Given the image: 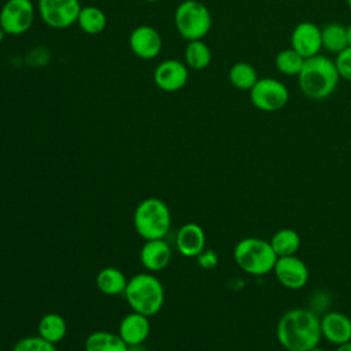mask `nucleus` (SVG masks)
I'll return each instance as SVG.
<instances>
[{
	"mask_svg": "<svg viewBox=\"0 0 351 351\" xmlns=\"http://www.w3.org/2000/svg\"><path fill=\"white\" fill-rule=\"evenodd\" d=\"M277 340L287 351H308L318 347L322 337L321 319L307 308H292L277 324Z\"/></svg>",
	"mask_w": 351,
	"mask_h": 351,
	"instance_id": "nucleus-1",
	"label": "nucleus"
},
{
	"mask_svg": "<svg viewBox=\"0 0 351 351\" xmlns=\"http://www.w3.org/2000/svg\"><path fill=\"white\" fill-rule=\"evenodd\" d=\"M340 75L335 60L324 55L307 58L298 75L302 93L311 100H324L337 88Z\"/></svg>",
	"mask_w": 351,
	"mask_h": 351,
	"instance_id": "nucleus-2",
	"label": "nucleus"
},
{
	"mask_svg": "<svg viewBox=\"0 0 351 351\" xmlns=\"http://www.w3.org/2000/svg\"><path fill=\"white\" fill-rule=\"evenodd\" d=\"M123 295L133 311L147 317L158 314L165 303L163 285L151 273H138L129 278Z\"/></svg>",
	"mask_w": 351,
	"mask_h": 351,
	"instance_id": "nucleus-3",
	"label": "nucleus"
},
{
	"mask_svg": "<svg viewBox=\"0 0 351 351\" xmlns=\"http://www.w3.org/2000/svg\"><path fill=\"white\" fill-rule=\"evenodd\" d=\"M133 223L136 232L144 240L165 239L170 230L171 214L167 204L158 197H148L134 210Z\"/></svg>",
	"mask_w": 351,
	"mask_h": 351,
	"instance_id": "nucleus-4",
	"label": "nucleus"
},
{
	"mask_svg": "<svg viewBox=\"0 0 351 351\" xmlns=\"http://www.w3.org/2000/svg\"><path fill=\"white\" fill-rule=\"evenodd\" d=\"M237 266L252 276H263L273 271L277 262L269 241L259 237H244L241 239L233 251Z\"/></svg>",
	"mask_w": 351,
	"mask_h": 351,
	"instance_id": "nucleus-5",
	"label": "nucleus"
},
{
	"mask_svg": "<svg viewBox=\"0 0 351 351\" xmlns=\"http://www.w3.org/2000/svg\"><path fill=\"white\" fill-rule=\"evenodd\" d=\"M174 25L184 40H203L213 25L211 12L199 0H184L176 8Z\"/></svg>",
	"mask_w": 351,
	"mask_h": 351,
	"instance_id": "nucleus-6",
	"label": "nucleus"
},
{
	"mask_svg": "<svg viewBox=\"0 0 351 351\" xmlns=\"http://www.w3.org/2000/svg\"><path fill=\"white\" fill-rule=\"evenodd\" d=\"M250 100L259 111L276 112L287 106L289 100V90L281 81L265 77L259 78L251 88Z\"/></svg>",
	"mask_w": 351,
	"mask_h": 351,
	"instance_id": "nucleus-7",
	"label": "nucleus"
},
{
	"mask_svg": "<svg viewBox=\"0 0 351 351\" xmlns=\"http://www.w3.org/2000/svg\"><path fill=\"white\" fill-rule=\"evenodd\" d=\"M34 15L32 0H7L0 10V27L10 36L23 34L32 27Z\"/></svg>",
	"mask_w": 351,
	"mask_h": 351,
	"instance_id": "nucleus-8",
	"label": "nucleus"
},
{
	"mask_svg": "<svg viewBox=\"0 0 351 351\" xmlns=\"http://www.w3.org/2000/svg\"><path fill=\"white\" fill-rule=\"evenodd\" d=\"M81 8L80 0H38V14L52 29H67L77 23Z\"/></svg>",
	"mask_w": 351,
	"mask_h": 351,
	"instance_id": "nucleus-9",
	"label": "nucleus"
},
{
	"mask_svg": "<svg viewBox=\"0 0 351 351\" xmlns=\"http://www.w3.org/2000/svg\"><path fill=\"white\" fill-rule=\"evenodd\" d=\"M188 66L177 59H167L160 62L154 70V82L163 92H177L188 82Z\"/></svg>",
	"mask_w": 351,
	"mask_h": 351,
	"instance_id": "nucleus-10",
	"label": "nucleus"
},
{
	"mask_svg": "<svg viewBox=\"0 0 351 351\" xmlns=\"http://www.w3.org/2000/svg\"><path fill=\"white\" fill-rule=\"evenodd\" d=\"M273 271L278 282L288 289H300L308 281V269L296 255L277 258Z\"/></svg>",
	"mask_w": 351,
	"mask_h": 351,
	"instance_id": "nucleus-11",
	"label": "nucleus"
},
{
	"mask_svg": "<svg viewBox=\"0 0 351 351\" xmlns=\"http://www.w3.org/2000/svg\"><path fill=\"white\" fill-rule=\"evenodd\" d=\"M129 47L140 59H155L162 51L160 33L149 25H140L132 30L129 36Z\"/></svg>",
	"mask_w": 351,
	"mask_h": 351,
	"instance_id": "nucleus-12",
	"label": "nucleus"
},
{
	"mask_svg": "<svg viewBox=\"0 0 351 351\" xmlns=\"http://www.w3.org/2000/svg\"><path fill=\"white\" fill-rule=\"evenodd\" d=\"M291 48L304 59L318 55L322 49L321 27L308 21L298 23L291 34Z\"/></svg>",
	"mask_w": 351,
	"mask_h": 351,
	"instance_id": "nucleus-13",
	"label": "nucleus"
},
{
	"mask_svg": "<svg viewBox=\"0 0 351 351\" xmlns=\"http://www.w3.org/2000/svg\"><path fill=\"white\" fill-rule=\"evenodd\" d=\"M149 317L140 313H130L125 315L119 324L118 335L129 346L136 347L144 343L149 335Z\"/></svg>",
	"mask_w": 351,
	"mask_h": 351,
	"instance_id": "nucleus-14",
	"label": "nucleus"
},
{
	"mask_svg": "<svg viewBox=\"0 0 351 351\" xmlns=\"http://www.w3.org/2000/svg\"><path fill=\"white\" fill-rule=\"evenodd\" d=\"M171 259V248L165 241V239L145 240L140 251L141 265L148 271H160L163 270Z\"/></svg>",
	"mask_w": 351,
	"mask_h": 351,
	"instance_id": "nucleus-15",
	"label": "nucleus"
},
{
	"mask_svg": "<svg viewBox=\"0 0 351 351\" xmlns=\"http://www.w3.org/2000/svg\"><path fill=\"white\" fill-rule=\"evenodd\" d=\"M321 333L328 341L340 346L351 340V318L339 311H330L321 319Z\"/></svg>",
	"mask_w": 351,
	"mask_h": 351,
	"instance_id": "nucleus-16",
	"label": "nucleus"
},
{
	"mask_svg": "<svg viewBox=\"0 0 351 351\" xmlns=\"http://www.w3.org/2000/svg\"><path fill=\"white\" fill-rule=\"evenodd\" d=\"M204 245L206 234L200 225L188 222L180 228L176 237V247L181 255L188 258L197 256L204 251Z\"/></svg>",
	"mask_w": 351,
	"mask_h": 351,
	"instance_id": "nucleus-17",
	"label": "nucleus"
},
{
	"mask_svg": "<svg viewBox=\"0 0 351 351\" xmlns=\"http://www.w3.org/2000/svg\"><path fill=\"white\" fill-rule=\"evenodd\" d=\"M85 351H129V346L119 335L97 330L86 337Z\"/></svg>",
	"mask_w": 351,
	"mask_h": 351,
	"instance_id": "nucleus-18",
	"label": "nucleus"
},
{
	"mask_svg": "<svg viewBox=\"0 0 351 351\" xmlns=\"http://www.w3.org/2000/svg\"><path fill=\"white\" fill-rule=\"evenodd\" d=\"M128 278L125 274L115 267H104L97 273L96 285L99 291L104 295H121L125 292Z\"/></svg>",
	"mask_w": 351,
	"mask_h": 351,
	"instance_id": "nucleus-19",
	"label": "nucleus"
},
{
	"mask_svg": "<svg viewBox=\"0 0 351 351\" xmlns=\"http://www.w3.org/2000/svg\"><path fill=\"white\" fill-rule=\"evenodd\" d=\"M67 333L64 318L58 313H47L38 321V336L49 343H59Z\"/></svg>",
	"mask_w": 351,
	"mask_h": 351,
	"instance_id": "nucleus-20",
	"label": "nucleus"
},
{
	"mask_svg": "<svg viewBox=\"0 0 351 351\" xmlns=\"http://www.w3.org/2000/svg\"><path fill=\"white\" fill-rule=\"evenodd\" d=\"M77 23L84 33L96 36L106 29L107 16L101 8L95 5H86L81 8L77 18Z\"/></svg>",
	"mask_w": 351,
	"mask_h": 351,
	"instance_id": "nucleus-21",
	"label": "nucleus"
},
{
	"mask_svg": "<svg viewBox=\"0 0 351 351\" xmlns=\"http://www.w3.org/2000/svg\"><path fill=\"white\" fill-rule=\"evenodd\" d=\"M269 243H270L274 254L277 255V258L296 255V252L300 247V236L296 230L284 228V229L277 230L271 236Z\"/></svg>",
	"mask_w": 351,
	"mask_h": 351,
	"instance_id": "nucleus-22",
	"label": "nucleus"
},
{
	"mask_svg": "<svg viewBox=\"0 0 351 351\" xmlns=\"http://www.w3.org/2000/svg\"><path fill=\"white\" fill-rule=\"evenodd\" d=\"M322 48L332 53H339L348 47L347 27L337 22H330L321 27Z\"/></svg>",
	"mask_w": 351,
	"mask_h": 351,
	"instance_id": "nucleus-23",
	"label": "nucleus"
},
{
	"mask_svg": "<svg viewBox=\"0 0 351 351\" xmlns=\"http://www.w3.org/2000/svg\"><path fill=\"white\" fill-rule=\"evenodd\" d=\"M185 64L192 70H204L211 63L213 55L210 47L203 40L188 41L184 52Z\"/></svg>",
	"mask_w": 351,
	"mask_h": 351,
	"instance_id": "nucleus-24",
	"label": "nucleus"
},
{
	"mask_svg": "<svg viewBox=\"0 0 351 351\" xmlns=\"http://www.w3.org/2000/svg\"><path fill=\"white\" fill-rule=\"evenodd\" d=\"M229 81L239 90H251V88L256 84L258 73L255 67L248 62H237L229 70Z\"/></svg>",
	"mask_w": 351,
	"mask_h": 351,
	"instance_id": "nucleus-25",
	"label": "nucleus"
},
{
	"mask_svg": "<svg viewBox=\"0 0 351 351\" xmlns=\"http://www.w3.org/2000/svg\"><path fill=\"white\" fill-rule=\"evenodd\" d=\"M304 60L306 59L302 55H299L295 49L287 48L277 53L274 63L277 70L281 74L289 75V77H293V75L298 77L304 64Z\"/></svg>",
	"mask_w": 351,
	"mask_h": 351,
	"instance_id": "nucleus-26",
	"label": "nucleus"
},
{
	"mask_svg": "<svg viewBox=\"0 0 351 351\" xmlns=\"http://www.w3.org/2000/svg\"><path fill=\"white\" fill-rule=\"evenodd\" d=\"M12 351H56V347L41 336H27L16 341Z\"/></svg>",
	"mask_w": 351,
	"mask_h": 351,
	"instance_id": "nucleus-27",
	"label": "nucleus"
},
{
	"mask_svg": "<svg viewBox=\"0 0 351 351\" xmlns=\"http://www.w3.org/2000/svg\"><path fill=\"white\" fill-rule=\"evenodd\" d=\"M335 64L340 78L351 82V47H347L336 55Z\"/></svg>",
	"mask_w": 351,
	"mask_h": 351,
	"instance_id": "nucleus-28",
	"label": "nucleus"
},
{
	"mask_svg": "<svg viewBox=\"0 0 351 351\" xmlns=\"http://www.w3.org/2000/svg\"><path fill=\"white\" fill-rule=\"evenodd\" d=\"M196 258H197L199 266L203 267V269H206V270L214 269V267L217 266V263H218V256H217V254H215L214 251H211V250H207V251L200 252Z\"/></svg>",
	"mask_w": 351,
	"mask_h": 351,
	"instance_id": "nucleus-29",
	"label": "nucleus"
},
{
	"mask_svg": "<svg viewBox=\"0 0 351 351\" xmlns=\"http://www.w3.org/2000/svg\"><path fill=\"white\" fill-rule=\"evenodd\" d=\"M336 351H351V340L347 343H343L340 346H337Z\"/></svg>",
	"mask_w": 351,
	"mask_h": 351,
	"instance_id": "nucleus-30",
	"label": "nucleus"
},
{
	"mask_svg": "<svg viewBox=\"0 0 351 351\" xmlns=\"http://www.w3.org/2000/svg\"><path fill=\"white\" fill-rule=\"evenodd\" d=\"M347 41H348V47H351V25L347 26Z\"/></svg>",
	"mask_w": 351,
	"mask_h": 351,
	"instance_id": "nucleus-31",
	"label": "nucleus"
},
{
	"mask_svg": "<svg viewBox=\"0 0 351 351\" xmlns=\"http://www.w3.org/2000/svg\"><path fill=\"white\" fill-rule=\"evenodd\" d=\"M4 36H5V33H4V30L0 27V44L3 43V38H4Z\"/></svg>",
	"mask_w": 351,
	"mask_h": 351,
	"instance_id": "nucleus-32",
	"label": "nucleus"
},
{
	"mask_svg": "<svg viewBox=\"0 0 351 351\" xmlns=\"http://www.w3.org/2000/svg\"><path fill=\"white\" fill-rule=\"evenodd\" d=\"M308 351H326V350L319 348V347H314V348H311V350H308Z\"/></svg>",
	"mask_w": 351,
	"mask_h": 351,
	"instance_id": "nucleus-33",
	"label": "nucleus"
},
{
	"mask_svg": "<svg viewBox=\"0 0 351 351\" xmlns=\"http://www.w3.org/2000/svg\"><path fill=\"white\" fill-rule=\"evenodd\" d=\"M145 1H148V3H156V1H159V0H145Z\"/></svg>",
	"mask_w": 351,
	"mask_h": 351,
	"instance_id": "nucleus-34",
	"label": "nucleus"
},
{
	"mask_svg": "<svg viewBox=\"0 0 351 351\" xmlns=\"http://www.w3.org/2000/svg\"><path fill=\"white\" fill-rule=\"evenodd\" d=\"M347 4H348V7H350V10H351V0H347Z\"/></svg>",
	"mask_w": 351,
	"mask_h": 351,
	"instance_id": "nucleus-35",
	"label": "nucleus"
}]
</instances>
